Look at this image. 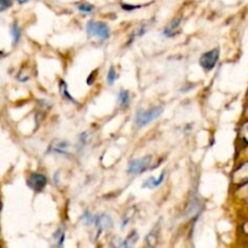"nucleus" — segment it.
<instances>
[{
    "mask_svg": "<svg viewBox=\"0 0 248 248\" xmlns=\"http://www.w3.org/2000/svg\"><path fill=\"white\" fill-rule=\"evenodd\" d=\"M78 10L81 12H84V14H91L92 11H93V6H92L91 4H87V2H84V4H78Z\"/></svg>",
    "mask_w": 248,
    "mask_h": 248,
    "instance_id": "16",
    "label": "nucleus"
},
{
    "mask_svg": "<svg viewBox=\"0 0 248 248\" xmlns=\"http://www.w3.org/2000/svg\"><path fill=\"white\" fill-rule=\"evenodd\" d=\"M0 11H5V10L7 9V7L11 6V0H0Z\"/></svg>",
    "mask_w": 248,
    "mask_h": 248,
    "instance_id": "20",
    "label": "nucleus"
},
{
    "mask_svg": "<svg viewBox=\"0 0 248 248\" xmlns=\"http://www.w3.org/2000/svg\"><path fill=\"white\" fill-rule=\"evenodd\" d=\"M181 31V18L172 19L169 24L166 26V28H164L162 34H164L166 38H173L177 34Z\"/></svg>",
    "mask_w": 248,
    "mask_h": 248,
    "instance_id": "8",
    "label": "nucleus"
},
{
    "mask_svg": "<svg viewBox=\"0 0 248 248\" xmlns=\"http://www.w3.org/2000/svg\"><path fill=\"white\" fill-rule=\"evenodd\" d=\"M138 241V232H136V230H133L132 232H131L130 235L127 236V239L125 240L124 242H121L120 246L121 247H132L133 245H136V242Z\"/></svg>",
    "mask_w": 248,
    "mask_h": 248,
    "instance_id": "11",
    "label": "nucleus"
},
{
    "mask_svg": "<svg viewBox=\"0 0 248 248\" xmlns=\"http://www.w3.org/2000/svg\"><path fill=\"white\" fill-rule=\"evenodd\" d=\"M93 78H94V73H92V74L90 75V78H89V79L86 80L87 85H92V82H93Z\"/></svg>",
    "mask_w": 248,
    "mask_h": 248,
    "instance_id": "22",
    "label": "nucleus"
},
{
    "mask_svg": "<svg viewBox=\"0 0 248 248\" xmlns=\"http://www.w3.org/2000/svg\"><path fill=\"white\" fill-rule=\"evenodd\" d=\"M27 184H28V186L31 190L38 193V191H41L45 188L46 184H47V178H46L43 173H35V172H34V173H31V176H29Z\"/></svg>",
    "mask_w": 248,
    "mask_h": 248,
    "instance_id": "5",
    "label": "nucleus"
},
{
    "mask_svg": "<svg viewBox=\"0 0 248 248\" xmlns=\"http://www.w3.org/2000/svg\"><path fill=\"white\" fill-rule=\"evenodd\" d=\"M152 160L153 157L150 155H147V156H143L140 159L133 160V161L130 162L128 165L127 172L132 176H137V174H142L143 172L147 171L148 169L152 165Z\"/></svg>",
    "mask_w": 248,
    "mask_h": 248,
    "instance_id": "3",
    "label": "nucleus"
},
{
    "mask_svg": "<svg viewBox=\"0 0 248 248\" xmlns=\"http://www.w3.org/2000/svg\"><path fill=\"white\" fill-rule=\"evenodd\" d=\"M157 236H159V235H157V230H156V232H155V229H154V230H153V232H150L149 234H148V236L145 237V241H147L148 246H150V247L156 246Z\"/></svg>",
    "mask_w": 248,
    "mask_h": 248,
    "instance_id": "15",
    "label": "nucleus"
},
{
    "mask_svg": "<svg viewBox=\"0 0 248 248\" xmlns=\"http://www.w3.org/2000/svg\"><path fill=\"white\" fill-rule=\"evenodd\" d=\"M60 92L61 94H62V97H64L65 99L73 102V103H77V101H75V99L72 97V94L69 93V90H68V86L64 82V80H61L60 81Z\"/></svg>",
    "mask_w": 248,
    "mask_h": 248,
    "instance_id": "12",
    "label": "nucleus"
},
{
    "mask_svg": "<svg viewBox=\"0 0 248 248\" xmlns=\"http://www.w3.org/2000/svg\"><path fill=\"white\" fill-rule=\"evenodd\" d=\"M165 177H166V173H165V172H162L157 178H155V177H150L149 179H147V181L142 184V186L143 188H148V189L157 188V186H160L162 183H164Z\"/></svg>",
    "mask_w": 248,
    "mask_h": 248,
    "instance_id": "9",
    "label": "nucleus"
},
{
    "mask_svg": "<svg viewBox=\"0 0 248 248\" xmlns=\"http://www.w3.org/2000/svg\"><path fill=\"white\" fill-rule=\"evenodd\" d=\"M162 113H164V107L161 106L153 107L148 110H140L136 115V125H137V127H143V126L148 125L152 121L160 118Z\"/></svg>",
    "mask_w": 248,
    "mask_h": 248,
    "instance_id": "1",
    "label": "nucleus"
},
{
    "mask_svg": "<svg viewBox=\"0 0 248 248\" xmlns=\"http://www.w3.org/2000/svg\"><path fill=\"white\" fill-rule=\"evenodd\" d=\"M116 78H118V74H116L115 69H114V67H110L109 68L108 74H107V80H108V84L113 85L114 81L116 80Z\"/></svg>",
    "mask_w": 248,
    "mask_h": 248,
    "instance_id": "17",
    "label": "nucleus"
},
{
    "mask_svg": "<svg viewBox=\"0 0 248 248\" xmlns=\"http://www.w3.org/2000/svg\"><path fill=\"white\" fill-rule=\"evenodd\" d=\"M70 148H72L70 143L65 142V140H53L50 147H48L47 152L60 155H69L70 152H72Z\"/></svg>",
    "mask_w": 248,
    "mask_h": 248,
    "instance_id": "6",
    "label": "nucleus"
},
{
    "mask_svg": "<svg viewBox=\"0 0 248 248\" xmlns=\"http://www.w3.org/2000/svg\"><path fill=\"white\" fill-rule=\"evenodd\" d=\"M64 237H65V229L64 228H60V229L55 232V235H53V239H55L56 241V246L62 247L63 242H64Z\"/></svg>",
    "mask_w": 248,
    "mask_h": 248,
    "instance_id": "13",
    "label": "nucleus"
},
{
    "mask_svg": "<svg viewBox=\"0 0 248 248\" xmlns=\"http://www.w3.org/2000/svg\"><path fill=\"white\" fill-rule=\"evenodd\" d=\"M147 29H148L147 26H140V28H138L137 31H136L135 33L132 34V36H131V40L130 41H132L135 38H138V36H142L143 34H144L145 31H147Z\"/></svg>",
    "mask_w": 248,
    "mask_h": 248,
    "instance_id": "19",
    "label": "nucleus"
},
{
    "mask_svg": "<svg viewBox=\"0 0 248 248\" xmlns=\"http://www.w3.org/2000/svg\"><path fill=\"white\" fill-rule=\"evenodd\" d=\"M96 227L98 229V235L103 232H109L113 228V220L108 215H101L96 218Z\"/></svg>",
    "mask_w": 248,
    "mask_h": 248,
    "instance_id": "7",
    "label": "nucleus"
},
{
    "mask_svg": "<svg viewBox=\"0 0 248 248\" xmlns=\"http://www.w3.org/2000/svg\"><path fill=\"white\" fill-rule=\"evenodd\" d=\"M118 102H119V106H120L121 108H127V107L130 106V102H131L128 91H126V90H120V92H119L118 94Z\"/></svg>",
    "mask_w": 248,
    "mask_h": 248,
    "instance_id": "10",
    "label": "nucleus"
},
{
    "mask_svg": "<svg viewBox=\"0 0 248 248\" xmlns=\"http://www.w3.org/2000/svg\"><path fill=\"white\" fill-rule=\"evenodd\" d=\"M142 7L140 5H127V4H123V9L126 10V11H132V10L140 9Z\"/></svg>",
    "mask_w": 248,
    "mask_h": 248,
    "instance_id": "21",
    "label": "nucleus"
},
{
    "mask_svg": "<svg viewBox=\"0 0 248 248\" xmlns=\"http://www.w3.org/2000/svg\"><path fill=\"white\" fill-rule=\"evenodd\" d=\"M219 50L215 48V50H211L208 52L203 53L200 58V65L205 70H212L213 68L217 65L218 61H219Z\"/></svg>",
    "mask_w": 248,
    "mask_h": 248,
    "instance_id": "4",
    "label": "nucleus"
},
{
    "mask_svg": "<svg viewBox=\"0 0 248 248\" xmlns=\"http://www.w3.org/2000/svg\"><path fill=\"white\" fill-rule=\"evenodd\" d=\"M86 33L101 40H107L110 36V28L104 22L90 21L86 24Z\"/></svg>",
    "mask_w": 248,
    "mask_h": 248,
    "instance_id": "2",
    "label": "nucleus"
},
{
    "mask_svg": "<svg viewBox=\"0 0 248 248\" xmlns=\"http://www.w3.org/2000/svg\"><path fill=\"white\" fill-rule=\"evenodd\" d=\"M82 220H84L85 224H87V225H91V224H93V223H96V218H94L93 216L89 212V211H86V212H85L84 217H82Z\"/></svg>",
    "mask_w": 248,
    "mask_h": 248,
    "instance_id": "18",
    "label": "nucleus"
},
{
    "mask_svg": "<svg viewBox=\"0 0 248 248\" xmlns=\"http://www.w3.org/2000/svg\"><path fill=\"white\" fill-rule=\"evenodd\" d=\"M10 31H11L12 44H14V45H17V44H18V41L21 40V29H19V27L17 26L16 23H14L11 26Z\"/></svg>",
    "mask_w": 248,
    "mask_h": 248,
    "instance_id": "14",
    "label": "nucleus"
}]
</instances>
